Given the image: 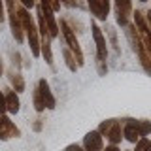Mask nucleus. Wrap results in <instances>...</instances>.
Masks as SVG:
<instances>
[{"mask_svg": "<svg viewBox=\"0 0 151 151\" xmlns=\"http://www.w3.org/2000/svg\"><path fill=\"white\" fill-rule=\"evenodd\" d=\"M42 129H44V119H36L32 123V130L34 132H42Z\"/></svg>", "mask_w": 151, "mask_h": 151, "instance_id": "b1692460", "label": "nucleus"}, {"mask_svg": "<svg viewBox=\"0 0 151 151\" xmlns=\"http://www.w3.org/2000/svg\"><path fill=\"white\" fill-rule=\"evenodd\" d=\"M19 136H21V130L15 127V123L8 115H0V140L6 142L9 138H19Z\"/></svg>", "mask_w": 151, "mask_h": 151, "instance_id": "1a4fd4ad", "label": "nucleus"}, {"mask_svg": "<svg viewBox=\"0 0 151 151\" xmlns=\"http://www.w3.org/2000/svg\"><path fill=\"white\" fill-rule=\"evenodd\" d=\"M125 36H127V40H129V44H130V47H132V51L138 55L140 64H142V68H144V72L147 74V76H151V57H149L147 51H145L144 44H142L140 34H138V30H136L134 23H130V25L125 28Z\"/></svg>", "mask_w": 151, "mask_h": 151, "instance_id": "f257e3e1", "label": "nucleus"}, {"mask_svg": "<svg viewBox=\"0 0 151 151\" xmlns=\"http://www.w3.org/2000/svg\"><path fill=\"white\" fill-rule=\"evenodd\" d=\"M36 87L40 89V94H42L44 104H45V110H55L57 108V98H55V94H53V91H51V87H49V81H47L45 78H42V79H38Z\"/></svg>", "mask_w": 151, "mask_h": 151, "instance_id": "9d476101", "label": "nucleus"}, {"mask_svg": "<svg viewBox=\"0 0 151 151\" xmlns=\"http://www.w3.org/2000/svg\"><path fill=\"white\" fill-rule=\"evenodd\" d=\"M32 104H34V110L38 113L45 111V104H44V98H42L40 89H38V87H34V91H32Z\"/></svg>", "mask_w": 151, "mask_h": 151, "instance_id": "dca6fc26", "label": "nucleus"}, {"mask_svg": "<svg viewBox=\"0 0 151 151\" xmlns=\"http://www.w3.org/2000/svg\"><path fill=\"white\" fill-rule=\"evenodd\" d=\"M145 17H147V25H149V30H151V9L145 13Z\"/></svg>", "mask_w": 151, "mask_h": 151, "instance_id": "c756f323", "label": "nucleus"}, {"mask_svg": "<svg viewBox=\"0 0 151 151\" xmlns=\"http://www.w3.org/2000/svg\"><path fill=\"white\" fill-rule=\"evenodd\" d=\"M138 132L142 138H147L151 134V121L149 119H140L138 121Z\"/></svg>", "mask_w": 151, "mask_h": 151, "instance_id": "f3484780", "label": "nucleus"}, {"mask_svg": "<svg viewBox=\"0 0 151 151\" xmlns=\"http://www.w3.org/2000/svg\"><path fill=\"white\" fill-rule=\"evenodd\" d=\"M64 151H85V149H83V145H79V144H70Z\"/></svg>", "mask_w": 151, "mask_h": 151, "instance_id": "a878e982", "label": "nucleus"}, {"mask_svg": "<svg viewBox=\"0 0 151 151\" xmlns=\"http://www.w3.org/2000/svg\"><path fill=\"white\" fill-rule=\"evenodd\" d=\"M113 8H115V19H117V25L127 28L130 25V17L134 13L132 9V0H113Z\"/></svg>", "mask_w": 151, "mask_h": 151, "instance_id": "39448f33", "label": "nucleus"}, {"mask_svg": "<svg viewBox=\"0 0 151 151\" xmlns=\"http://www.w3.org/2000/svg\"><path fill=\"white\" fill-rule=\"evenodd\" d=\"M104 151H121V149L117 147V145H106V147H104Z\"/></svg>", "mask_w": 151, "mask_h": 151, "instance_id": "cd10ccee", "label": "nucleus"}, {"mask_svg": "<svg viewBox=\"0 0 151 151\" xmlns=\"http://www.w3.org/2000/svg\"><path fill=\"white\" fill-rule=\"evenodd\" d=\"M12 59H13V66H15V70L21 68V55H19V51H12Z\"/></svg>", "mask_w": 151, "mask_h": 151, "instance_id": "4be33fe9", "label": "nucleus"}, {"mask_svg": "<svg viewBox=\"0 0 151 151\" xmlns=\"http://www.w3.org/2000/svg\"><path fill=\"white\" fill-rule=\"evenodd\" d=\"M100 134L110 142V145H119L123 140V125L119 119H106L96 129Z\"/></svg>", "mask_w": 151, "mask_h": 151, "instance_id": "7ed1b4c3", "label": "nucleus"}, {"mask_svg": "<svg viewBox=\"0 0 151 151\" xmlns=\"http://www.w3.org/2000/svg\"><path fill=\"white\" fill-rule=\"evenodd\" d=\"M63 57H64V63H66V66H68V70H70V72H76V70L79 68L78 63H76V57H74V53L68 49V47H63Z\"/></svg>", "mask_w": 151, "mask_h": 151, "instance_id": "2eb2a0df", "label": "nucleus"}, {"mask_svg": "<svg viewBox=\"0 0 151 151\" xmlns=\"http://www.w3.org/2000/svg\"><path fill=\"white\" fill-rule=\"evenodd\" d=\"M4 94H6V108H8V113L9 115H15L21 110V100H19V94L13 91L12 87H6L4 89Z\"/></svg>", "mask_w": 151, "mask_h": 151, "instance_id": "f8f14e48", "label": "nucleus"}, {"mask_svg": "<svg viewBox=\"0 0 151 151\" xmlns=\"http://www.w3.org/2000/svg\"><path fill=\"white\" fill-rule=\"evenodd\" d=\"M87 8L98 21H106L111 9V2L110 0H87Z\"/></svg>", "mask_w": 151, "mask_h": 151, "instance_id": "0eeeda50", "label": "nucleus"}, {"mask_svg": "<svg viewBox=\"0 0 151 151\" xmlns=\"http://www.w3.org/2000/svg\"><path fill=\"white\" fill-rule=\"evenodd\" d=\"M19 4H21V6H25L27 9H30V8L38 6V0H19Z\"/></svg>", "mask_w": 151, "mask_h": 151, "instance_id": "5701e85b", "label": "nucleus"}, {"mask_svg": "<svg viewBox=\"0 0 151 151\" xmlns=\"http://www.w3.org/2000/svg\"><path fill=\"white\" fill-rule=\"evenodd\" d=\"M149 144H151V140H149V138H140V140L134 144V145H136V147H134V151H145Z\"/></svg>", "mask_w": 151, "mask_h": 151, "instance_id": "6ab92c4d", "label": "nucleus"}, {"mask_svg": "<svg viewBox=\"0 0 151 151\" xmlns=\"http://www.w3.org/2000/svg\"><path fill=\"white\" fill-rule=\"evenodd\" d=\"M4 76V60H2V57H0V78Z\"/></svg>", "mask_w": 151, "mask_h": 151, "instance_id": "c85d7f7f", "label": "nucleus"}, {"mask_svg": "<svg viewBox=\"0 0 151 151\" xmlns=\"http://www.w3.org/2000/svg\"><path fill=\"white\" fill-rule=\"evenodd\" d=\"M40 53L45 59V63L53 68V51H51V38L49 36H40Z\"/></svg>", "mask_w": 151, "mask_h": 151, "instance_id": "4468645a", "label": "nucleus"}, {"mask_svg": "<svg viewBox=\"0 0 151 151\" xmlns=\"http://www.w3.org/2000/svg\"><path fill=\"white\" fill-rule=\"evenodd\" d=\"M6 74H8V81H9V87H12V89H13V91H15L17 94L25 91L27 83H25V78L21 76V72H19V70H15V68H9Z\"/></svg>", "mask_w": 151, "mask_h": 151, "instance_id": "ddd939ff", "label": "nucleus"}, {"mask_svg": "<svg viewBox=\"0 0 151 151\" xmlns=\"http://www.w3.org/2000/svg\"><path fill=\"white\" fill-rule=\"evenodd\" d=\"M42 2H45L55 13H57V12H60V6H63V4H60V0H42Z\"/></svg>", "mask_w": 151, "mask_h": 151, "instance_id": "aec40b11", "label": "nucleus"}, {"mask_svg": "<svg viewBox=\"0 0 151 151\" xmlns=\"http://www.w3.org/2000/svg\"><path fill=\"white\" fill-rule=\"evenodd\" d=\"M106 36L110 38V44L113 47V51L119 55V44H117V32H115V28H113V27H106Z\"/></svg>", "mask_w": 151, "mask_h": 151, "instance_id": "a211bd4d", "label": "nucleus"}, {"mask_svg": "<svg viewBox=\"0 0 151 151\" xmlns=\"http://www.w3.org/2000/svg\"><path fill=\"white\" fill-rule=\"evenodd\" d=\"M8 113V108H6V94L0 89V115H6Z\"/></svg>", "mask_w": 151, "mask_h": 151, "instance_id": "412c9836", "label": "nucleus"}, {"mask_svg": "<svg viewBox=\"0 0 151 151\" xmlns=\"http://www.w3.org/2000/svg\"><path fill=\"white\" fill-rule=\"evenodd\" d=\"M83 149L85 151H104V136L98 130H91L83 138Z\"/></svg>", "mask_w": 151, "mask_h": 151, "instance_id": "9b49d317", "label": "nucleus"}, {"mask_svg": "<svg viewBox=\"0 0 151 151\" xmlns=\"http://www.w3.org/2000/svg\"><path fill=\"white\" fill-rule=\"evenodd\" d=\"M96 68H98V76H106L108 74V64L106 63H96Z\"/></svg>", "mask_w": 151, "mask_h": 151, "instance_id": "393cba45", "label": "nucleus"}, {"mask_svg": "<svg viewBox=\"0 0 151 151\" xmlns=\"http://www.w3.org/2000/svg\"><path fill=\"white\" fill-rule=\"evenodd\" d=\"M17 4L19 0H6V12H8V21H9L13 38H15L17 44H23L25 42V30H23L21 19H19V13H17Z\"/></svg>", "mask_w": 151, "mask_h": 151, "instance_id": "20e7f679", "label": "nucleus"}, {"mask_svg": "<svg viewBox=\"0 0 151 151\" xmlns=\"http://www.w3.org/2000/svg\"><path fill=\"white\" fill-rule=\"evenodd\" d=\"M4 19H6V15H4V2L0 0V25L4 23Z\"/></svg>", "mask_w": 151, "mask_h": 151, "instance_id": "bb28decb", "label": "nucleus"}, {"mask_svg": "<svg viewBox=\"0 0 151 151\" xmlns=\"http://www.w3.org/2000/svg\"><path fill=\"white\" fill-rule=\"evenodd\" d=\"M59 28H60V34H63V38H64V44L68 45V49L74 53L76 63H78V66L81 68V66L85 64V59H83L81 45H79L78 38H76V32L72 30V27L66 23V19H60V21H59Z\"/></svg>", "mask_w": 151, "mask_h": 151, "instance_id": "f03ea898", "label": "nucleus"}, {"mask_svg": "<svg viewBox=\"0 0 151 151\" xmlns=\"http://www.w3.org/2000/svg\"><path fill=\"white\" fill-rule=\"evenodd\" d=\"M91 32H93V40L94 45H96V63H106L108 60V42L106 36H104L102 28L96 25V23H91Z\"/></svg>", "mask_w": 151, "mask_h": 151, "instance_id": "423d86ee", "label": "nucleus"}, {"mask_svg": "<svg viewBox=\"0 0 151 151\" xmlns=\"http://www.w3.org/2000/svg\"><path fill=\"white\" fill-rule=\"evenodd\" d=\"M121 125H123V138L130 144H136L142 136L138 132V121L132 119V117H125V119H119Z\"/></svg>", "mask_w": 151, "mask_h": 151, "instance_id": "6e6552de", "label": "nucleus"}]
</instances>
